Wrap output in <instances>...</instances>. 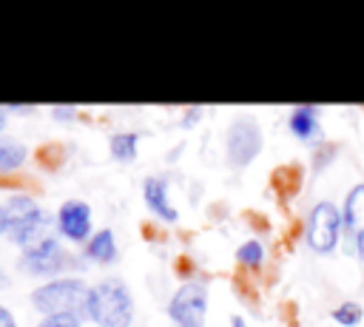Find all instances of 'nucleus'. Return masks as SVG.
Segmentation results:
<instances>
[{
	"mask_svg": "<svg viewBox=\"0 0 364 327\" xmlns=\"http://www.w3.org/2000/svg\"><path fill=\"white\" fill-rule=\"evenodd\" d=\"M51 114L57 119H71L77 114V105H51Z\"/></svg>",
	"mask_w": 364,
	"mask_h": 327,
	"instance_id": "nucleus-20",
	"label": "nucleus"
},
{
	"mask_svg": "<svg viewBox=\"0 0 364 327\" xmlns=\"http://www.w3.org/2000/svg\"><path fill=\"white\" fill-rule=\"evenodd\" d=\"M168 316L173 318L176 327H205V316H208L205 284H199V282L182 284L168 304Z\"/></svg>",
	"mask_w": 364,
	"mask_h": 327,
	"instance_id": "nucleus-4",
	"label": "nucleus"
},
{
	"mask_svg": "<svg viewBox=\"0 0 364 327\" xmlns=\"http://www.w3.org/2000/svg\"><path fill=\"white\" fill-rule=\"evenodd\" d=\"M63 156H65V145H60V142H48L43 148H37V162L43 168H57L63 162Z\"/></svg>",
	"mask_w": 364,
	"mask_h": 327,
	"instance_id": "nucleus-17",
	"label": "nucleus"
},
{
	"mask_svg": "<svg viewBox=\"0 0 364 327\" xmlns=\"http://www.w3.org/2000/svg\"><path fill=\"white\" fill-rule=\"evenodd\" d=\"M344 225L355 239V250L364 259V185H355L344 199Z\"/></svg>",
	"mask_w": 364,
	"mask_h": 327,
	"instance_id": "nucleus-9",
	"label": "nucleus"
},
{
	"mask_svg": "<svg viewBox=\"0 0 364 327\" xmlns=\"http://www.w3.org/2000/svg\"><path fill=\"white\" fill-rule=\"evenodd\" d=\"M57 225H60L63 236H68L71 242H82L91 230V208L82 199H68L60 205Z\"/></svg>",
	"mask_w": 364,
	"mask_h": 327,
	"instance_id": "nucleus-8",
	"label": "nucleus"
},
{
	"mask_svg": "<svg viewBox=\"0 0 364 327\" xmlns=\"http://www.w3.org/2000/svg\"><path fill=\"white\" fill-rule=\"evenodd\" d=\"M145 202H148V208L159 216V219H165V222H176V210H173V205H171V199H168V185H165V179H159V176H148L145 179Z\"/></svg>",
	"mask_w": 364,
	"mask_h": 327,
	"instance_id": "nucleus-10",
	"label": "nucleus"
},
{
	"mask_svg": "<svg viewBox=\"0 0 364 327\" xmlns=\"http://www.w3.org/2000/svg\"><path fill=\"white\" fill-rule=\"evenodd\" d=\"M68 264H71L68 253L51 236L28 245L23 250V256H20V267L28 270V273H34V276H54V273H63Z\"/></svg>",
	"mask_w": 364,
	"mask_h": 327,
	"instance_id": "nucleus-6",
	"label": "nucleus"
},
{
	"mask_svg": "<svg viewBox=\"0 0 364 327\" xmlns=\"http://www.w3.org/2000/svg\"><path fill=\"white\" fill-rule=\"evenodd\" d=\"M3 125H6V117H3V111H0V131H3Z\"/></svg>",
	"mask_w": 364,
	"mask_h": 327,
	"instance_id": "nucleus-25",
	"label": "nucleus"
},
{
	"mask_svg": "<svg viewBox=\"0 0 364 327\" xmlns=\"http://www.w3.org/2000/svg\"><path fill=\"white\" fill-rule=\"evenodd\" d=\"M26 162V148L14 136H0V173H11L23 168Z\"/></svg>",
	"mask_w": 364,
	"mask_h": 327,
	"instance_id": "nucleus-13",
	"label": "nucleus"
},
{
	"mask_svg": "<svg viewBox=\"0 0 364 327\" xmlns=\"http://www.w3.org/2000/svg\"><path fill=\"white\" fill-rule=\"evenodd\" d=\"M0 287H9V276L3 273V267H0Z\"/></svg>",
	"mask_w": 364,
	"mask_h": 327,
	"instance_id": "nucleus-23",
	"label": "nucleus"
},
{
	"mask_svg": "<svg viewBox=\"0 0 364 327\" xmlns=\"http://www.w3.org/2000/svg\"><path fill=\"white\" fill-rule=\"evenodd\" d=\"M361 316H364V310H361L358 301H344V304H338V307L333 310V318H336L341 327H355V324L361 321Z\"/></svg>",
	"mask_w": 364,
	"mask_h": 327,
	"instance_id": "nucleus-16",
	"label": "nucleus"
},
{
	"mask_svg": "<svg viewBox=\"0 0 364 327\" xmlns=\"http://www.w3.org/2000/svg\"><path fill=\"white\" fill-rule=\"evenodd\" d=\"M48 227V213L31 199V196H11L6 205H3V233L17 242V245H34L43 236V230Z\"/></svg>",
	"mask_w": 364,
	"mask_h": 327,
	"instance_id": "nucleus-3",
	"label": "nucleus"
},
{
	"mask_svg": "<svg viewBox=\"0 0 364 327\" xmlns=\"http://www.w3.org/2000/svg\"><path fill=\"white\" fill-rule=\"evenodd\" d=\"M108 151H111L114 159L131 162L136 156V134H128V131L125 134H114L111 142H108Z\"/></svg>",
	"mask_w": 364,
	"mask_h": 327,
	"instance_id": "nucleus-15",
	"label": "nucleus"
},
{
	"mask_svg": "<svg viewBox=\"0 0 364 327\" xmlns=\"http://www.w3.org/2000/svg\"><path fill=\"white\" fill-rule=\"evenodd\" d=\"M85 256H88L91 262H100V264L114 262V259H117V242H114V233H111L108 227L97 230V233L91 236V242H88V247H85Z\"/></svg>",
	"mask_w": 364,
	"mask_h": 327,
	"instance_id": "nucleus-12",
	"label": "nucleus"
},
{
	"mask_svg": "<svg viewBox=\"0 0 364 327\" xmlns=\"http://www.w3.org/2000/svg\"><path fill=\"white\" fill-rule=\"evenodd\" d=\"M259 151H262V131H259V125L253 119H236V122H230L228 136H225L228 162L236 165V168H242L250 159H256Z\"/></svg>",
	"mask_w": 364,
	"mask_h": 327,
	"instance_id": "nucleus-7",
	"label": "nucleus"
},
{
	"mask_svg": "<svg viewBox=\"0 0 364 327\" xmlns=\"http://www.w3.org/2000/svg\"><path fill=\"white\" fill-rule=\"evenodd\" d=\"M233 327H247V324H245V321H242V318L236 316V318H233Z\"/></svg>",
	"mask_w": 364,
	"mask_h": 327,
	"instance_id": "nucleus-24",
	"label": "nucleus"
},
{
	"mask_svg": "<svg viewBox=\"0 0 364 327\" xmlns=\"http://www.w3.org/2000/svg\"><path fill=\"white\" fill-rule=\"evenodd\" d=\"M270 182H273V188L279 191V196H293L296 191H299V182H301V168H296V165H282V168H276L273 171V176H270Z\"/></svg>",
	"mask_w": 364,
	"mask_h": 327,
	"instance_id": "nucleus-14",
	"label": "nucleus"
},
{
	"mask_svg": "<svg viewBox=\"0 0 364 327\" xmlns=\"http://www.w3.org/2000/svg\"><path fill=\"white\" fill-rule=\"evenodd\" d=\"M9 111H17V114H31L34 105H9Z\"/></svg>",
	"mask_w": 364,
	"mask_h": 327,
	"instance_id": "nucleus-22",
	"label": "nucleus"
},
{
	"mask_svg": "<svg viewBox=\"0 0 364 327\" xmlns=\"http://www.w3.org/2000/svg\"><path fill=\"white\" fill-rule=\"evenodd\" d=\"M0 233H3V208H0Z\"/></svg>",
	"mask_w": 364,
	"mask_h": 327,
	"instance_id": "nucleus-26",
	"label": "nucleus"
},
{
	"mask_svg": "<svg viewBox=\"0 0 364 327\" xmlns=\"http://www.w3.org/2000/svg\"><path fill=\"white\" fill-rule=\"evenodd\" d=\"M341 233V213L333 202H318L307 222V245L316 253H333Z\"/></svg>",
	"mask_w": 364,
	"mask_h": 327,
	"instance_id": "nucleus-5",
	"label": "nucleus"
},
{
	"mask_svg": "<svg viewBox=\"0 0 364 327\" xmlns=\"http://www.w3.org/2000/svg\"><path fill=\"white\" fill-rule=\"evenodd\" d=\"M0 327H17V321H14V316L0 304Z\"/></svg>",
	"mask_w": 364,
	"mask_h": 327,
	"instance_id": "nucleus-21",
	"label": "nucleus"
},
{
	"mask_svg": "<svg viewBox=\"0 0 364 327\" xmlns=\"http://www.w3.org/2000/svg\"><path fill=\"white\" fill-rule=\"evenodd\" d=\"M239 262L242 264H247V267H259L262 264V259H264V247L256 242V239H250V242H245L242 247H239Z\"/></svg>",
	"mask_w": 364,
	"mask_h": 327,
	"instance_id": "nucleus-18",
	"label": "nucleus"
},
{
	"mask_svg": "<svg viewBox=\"0 0 364 327\" xmlns=\"http://www.w3.org/2000/svg\"><path fill=\"white\" fill-rule=\"evenodd\" d=\"M88 293L91 287L82 279H51L46 284H40L31 293V304L43 313V316H82L88 313Z\"/></svg>",
	"mask_w": 364,
	"mask_h": 327,
	"instance_id": "nucleus-2",
	"label": "nucleus"
},
{
	"mask_svg": "<svg viewBox=\"0 0 364 327\" xmlns=\"http://www.w3.org/2000/svg\"><path fill=\"white\" fill-rule=\"evenodd\" d=\"M37 327H80L77 316H43Z\"/></svg>",
	"mask_w": 364,
	"mask_h": 327,
	"instance_id": "nucleus-19",
	"label": "nucleus"
},
{
	"mask_svg": "<svg viewBox=\"0 0 364 327\" xmlns=\"http://www.w3.org/2000/svg\"><path fill=\"white\" fill-rule=\"evenodd\" d=\"M290 131L299 136V139H316L318 136V117H316V108L313 105H299L290 111V119H287Z\"/></svg>",
	"mask_w": 364,
	"mask_h": 327,
	"instance_id": "nucleus-11",
	"label": "nucleus"
},
{
	"mask_svg": "<svg viewBox=\"0 0 364 327\" xmlns=\"http://www.w3.org/2000/svg\"><path fill=\"white\" fill-rule=\"evenodd\" d=\"M88 316L97 327H131L134 321V299L125 282L105 279L88 293Z\"/></svg>",
	"mask_w": 364,
	"mask_h": 327,
	"instance_id": "nucleus-1",
	"label": "nucleus"
}]
</instances>
